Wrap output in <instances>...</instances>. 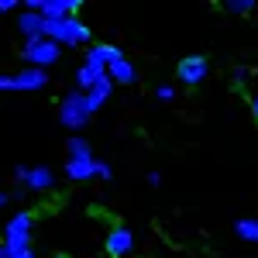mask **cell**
I'll use <instances>...</instances> for the list:
<instances>
[{
    "label": "cell",
    "instance_id": "6da1fadb",
    "mask_svg": "<svg viewBox=\"0 0 258 258\" xmlns=\"http://www.w3.org/2000/svg\"><path fill=\"white\" fill-rule=\"evenodd\" d=\"M45 38L55 41L59 48H90L93 45V31L80 18H62V21H48Z\"/></svg>",
    "mask_w": 258,
    "mask_h": 258
},
{
    "label": "cell",
    "instance_id": "7a4b0ae2",
    "mask_svg": "<svg viewBox=\"0 0 258 258\" xmlns=\"http://www.w3.org/2000/svg\"><path fill=\"white\" fill-rule=\"evenodd\" d=\"M31 231H35V214H31V210L11 214L7 224H4V248H7L11 255L28 251V248H31Z\"/></svg>",
    "mask_w": 258,
    "mask_h": 258
},
{
    "label": "cell",
    "instance_id": "3957f363",
    "mask_svg": "<svg viewBox=\"0 0 258 258\" xmlns=\"http://www.w3.org/2000/svg\"><path fill=\"white\" fill-rule=\"evenodd\" d=\"M90 117H93V114L86 110V93L73 86V90H69V93L59 100V124L66 127V131L80 135L83 127L90 124Z\"/></svg>",
    "mask_w": 258,
    "mask_h": 258
},
{
    "label": "cell",
    "instance_id": "277c9868",
    "mask_svg": "<svg viewBox=\"0 0 258 258\" xmlns=\"http://www.w3.org/2000/svg\"><path fill=\"white\" fill-rule=\"evenodd\" d=\"M21 62H28L31 69H48V66H55L62 55V48L55 45V41H48V38H28V41H21Z\"/></svg>",
    "mask_w": 258,
    "mask_h": 258
},
{
    "label": "cell",
    "instance_id": "5b68a950",
    "mask_svg": "<svg viewBox=\"0 0 258 258\" xmlns=\"http://www.w3.org/2000/svg\"><path fill=\"white\" fill-rule=\"evenodd\" d=\"M14 182L28 193H48L55 186V172L48 165H14Z\"/></svg>",
    "mask_w": 258,
    "mask_h": 258
},
{
    "label": "cell",
    "instance_id": "8992f818",
    "mask_svg": "<svg viewBox=\"0 0 258 258\" xmlns=\"http://www.w3.org/2000/svg\"><path fill=\"white\" fill-rule=\"evenodd\" d=\"M24 11H38L45 21H62V18H76L80 14V0H24Z\"/></svg>",
    "mask_w": 258,
    "mask_h": 258
},
{
    "label": "cell",
    "instance_id": "52a82bcc",
    "mask_svg": "<svg viewBox=\"0 0 258 258\" xmlns=\"http://www.w3.org/2000/svg\"><path fill=\"white\" fill-rule=\"evenodd\" d=\"M135 231L131 227H124V224H117V227H110L107 231V238H103V251L110 258H131V251H135Z\"/></svg>",
    "mask_w": 258,
    "mask_h": 258
},
{
    "label": "cell",
    "instance_id": "ba28073f",
    "mask_svg": "<svg viewBox=\"0 0 258 258\" xmlns=\"http://www.w3.org/2000/svg\"><path fill=\"white\" fill-rule=\"evenodd\" d=\"M176 76H179L182 86H200V83L210 76V59L207 55H186V59H179Z\"/></svg>",
    "mask_w": 258,
    "mask_h": 258
},
{
    "label": "cell",
    "instance_id": "9c48e42d",
    "mask_svg": "<svg viewBox=\"0 0 258 258\" xmlns=\"http://www.w3.org/2000/svg\"><path fill=\"white\" fill-rule=\"evenodd\" d=\"M124 59V52H120L117 45H107V41H93L90 48H83V62H93L100 69H107L110 62Z\"/></svg>",
    "mask_w": 258,
    "mask_h": 258
},
{
    "label": "cell",
    "instance_id": "30bf717a",
    "mask_svg": "<svg viewBox=\"0 0 258 258\" xmlns=\"http://www.w3.org/2000/svg\"><path fill=\"white\" fill-rule=\"evenodd\" d=\"M48 86V69H18L14 73V90L21 93H35V90H45Z\"/></svg>",
    "mask_w": 258,
    "mask_h": 258
},
{
    "label": "cell",
    "instance_id": "8fae6325",
    "mask_svg": "<svg viewBox=\"0 0 258 258\" xmlns=\"http://www.w3.org/2000/svg\"><path fill=\"white\" fill-rule=\"evenodd\" d=\"M45 28H48V21L41 18L38 11H24V7H21V14H18V31L24 35V41H28V38H45Z\"/></svg>",
    "mask_w": 258,
    "mask_h": 258
},
{
    "label": "cell",
    "instance_id": "7c38bea8",
    "mask_svg": "<svg viewBox=\"0 0 258 258\" xmlns=\"http://www.w3.org/2000/svg\"><path fill=\"white\" fill-rule=\"evenodd\" d=\"M62 172L73 182H90V179H97V159H66Z\"/></svg>",
    "mask_w": 258,
    "mask_h": 258
},
{
    "label": "cell",
    "instance_id": "4fadbf2b",
    "mask_svg": "<svg viewBox=\"0 0 258 258\" xmlns=\"http://www.w3.org/2000/svg\"><path fill=\"white\" fill-rule=\"evenodd\" d=\"M107 76L114 80V86H131V83H138V69H135V62L124 55V59L107 66Z\"/></svg>",
    "mask_w": 258,
    "mask_h": 258
},
{
    "label": "cell",
    "instance_id": "5bb4252c",
    "mask_svg": "<svg viewBox=\"0 0 258 258\" xmlns=\"http://www.w3.org/2000/svg\"><path fill=\"white\" fill-rule=\"evenodd\" d=\"M110 93H114V80H110V76H103L93 90H86V110H90V114H97L100 107L110 100Z\"/></svg>",
    "mask_w": 258,
    "mask_h": 258
},
{
    "label": "cell",
    "instance_id": "9a60e30c",
    "mask_svg": "<svg viewBox=\"0 0 258 258\" xmlns=\"http://www.w3.org/2000/svg\"><path fill=\"white\" fill-rule=\"evenodd\" d=\"M107 76V69H100V66H93V62H80V69H76V90H93L100 80Z\"/></svg>",
    "mask_w": 258,
    "mask_h": 258
},
{
    "label": "cell",
    "instance_id": "2e32d148",
    "mask_svg": "<svg viewBox=\"0 0 258 258\" xmlns=\"http://www.w3.org/2000/svg\"><path fill=\"white\" fill-rule=\"evenodd\" d=\"M234 234L248 244H258V217H241L234 220Z\"/></svg>",
    "mask_w": 258,
    "mask_h": 258
},
{
    "label": "cell",
    "instance_id": "e0dca14e",
    "mask_svg": "<svg viewBox=\"0 0 258 258\" xmlns=\"http://www.w3.org/2000/svg\"><path fill=\"white\" fill-rule=\"evenodd\" d=\"M66 152H69V159H93V145L83 135H73V138L66 141Z\"/></svg>",
    "mask_w": 258,
    "mask_h": 258
},
{
    "label": "cell",
    "instance_id": "ac0fdd59",
    "mask_svg": "<svg viewBox=\"0 0 258 258\" xmlns=\"http://www.w3.org/2000/svg\"><path fill=\"white\" fill-rule=\"evenodd\" d=\"M224 7H227L231 14H251V11H258V4H255V0H227Z\"/></svg>",
    "mask_w": 258,
    "mask_h": 258
},
{
    "label": "cell",
    "instance_id": "d6986e66",
    "mask_svg": "<svg viewBox=\"0 0 258 258\" xmlns=\"http://www.w3.org/2000/svg\"><path fill=\"white\" fill-rule=\"evenodd\" d=\"M155 97H159V103H172V100H176V86H169V83H165V86L155 90Z\"/></svg>",
    "mask_w": 258,
    "mask_h": 258
},
{
    "label": "cell",
    "instance_id": "ffe728a7",
    "mask_svg": "<svg viewBox=\"0 0 258 258\" xmlns=\"http://www.w3.org/2000/svg\"><path fill=\"white\" fill-rule=\"evenodd\" d=\"M97 179H103V182H110V179H114V169H110L107 162H97Z\"/></svg>",
    "mask_w": 258,
    "mask_h": 258
},
{
    "label": "cell",
    "instance_id": "44dd1931",
    "mask_svg": "<svg viewBox=\"0 0 258 258\" xmlns=\"http://www.w3.org/2000/svg\"><path fill=\"white\" fill-rule=\"evenodd\" d=\"M14 90V73H0V93H11Z\"/></svg>",
    "mask_w": 258,
    "mask_h": 258
},
{
    "label": "cell",
    "instance_id": "7402d4cb",
    "mask_svg": "<svg viewBox=\"0 0 258 258\" xmlns=\"http://www.w3.org/2000/svg\"><path fill=\"white\" fill-rule=\"evenodd\" d=\"M231 80H234V86H241V83L248 80V66H238V69L231 73Z\"/></svg>",
    "mask_w": 258,
    "mask_h": 258
},
{
    "label": "cell",
    "instance_id": "603a6c76",
    "mask_svg": "<svg viewBox=\"0 0 258 258\" xmlns=\"http://www.w3.org/2000/svg\"><path fill=\"white\" fill-rule=\"evenodd\" d=\"M11 11H21L18 0H0V14H11Z\"/></svg>",
    "mask_w": 258,
    "mask_h": 258
},
{
    "label": "cell",
    "instance_id": "cb8c5ba5",
    "mask_svg": "<svg viewBox=\"0 0 258 258\" xmlns=\"http://www.w3.org/2000/svg\"><path fill=\"white\" fill-rule=\"evenodd\" d=\"M145 182H148V186H155V189H159V186H162V172H148V176H145Z\"/></svg>",
    "mask_w": 258,
    "mask_h": 258
},
{
    "label": "cell",
    "instance_id": "d4e9b609",
    "mask_svg": "<svg viewBox=\"0 0 258 258\" xmlns=\"http://www.w3.org/2000/svg\"><path fill=\"white\" fill-rule=\"evenodd\" d=\"M4 207H11V193H4V189H0V210H4Z\"/></svg>",
    "mask_w": 258,
    "mask_h": 258
},
{
    "label": "cell",
    "instance_id": "484cf974",
    "mask_svg": "<svg viewBox=\"0 0 258 258\" xmlns=\"http://www.w3.org/2000/svg\"><path fill=\"white\" fill-rule=\"evenodd\" d=\"M11 258H38V255H35V251L28 248V251H18V255H11Z\"/></svg>",
    "mask_w": 258,
    "mask_h": 258
},
{
    "label": "cell",
    "instance_id": "4316f807",
    "mask_svg": "<svg viewBox=\"0 0 258 258\" xmlns=\"http://www.w3.org/2000/svg\"><path fill=\"white\" fill-rule=\"evenodd\" d=\"M251 117L258 120V97H251Z\"/></svg>",
    "mask_w": 258,
    "mask_h": 258
},
{
    "label": "cell",
    "instance_id": "83f0119b",
    "mask_svg": "<svg viewBox=\"0 0 258 258\" xmlns=\"http://www.w3.org/2000/svg\"><path fill=\"white\" fill-rule=\"evenodd\" d=\"M0 258H11V251L4 248V241H0Z\"/></svg>",
    "mask_w": 258,
    "mask_h": 258
}]
</instances>
